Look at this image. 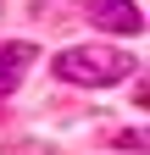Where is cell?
Instances as JSON below:
<instances>
[{
  "instance_id": "cell-1",
  "label": "cell",
  "mask_w": 150,
  "mask_h": 155,
  "mask_svg": "<svg viewBox=\"0 0 150 155\" xmlns=\"http://www.w3.org/2000/svg\"><path fill=\"white\" fill-rule=\"evenodd\" d=\"M134 67H139L134 55H128V50H111V45H67V50H56V78H61V83H78V89L128 83Z\"/></svg>"
},
{
  "instance_id": "cell-2",
  "label": "cell",
  "mask_w": 150,
  "mask_h": 155,
  "mask_svg": "<svg viewBox=\"0 0 150 155\" xmlns=\"http://www.w3.org/2000/svg\"><path fill=\"white\" fill-rule=\"evenodd\" d=\"M89 22H95L100 33H117V39H134L145 28V17L134 0H89Z\"/></svg>"
},
{
  "instance_id": "cell-3",
  "label": "cell",
  "mask_w": 150,
  "mask_h": 155,
  "mask_svg": "<svg viewBox=\"0 0 150 155\" xmlns=\"http://www.w3.org/2000/svg\"><path fill=\"white\" fill-rule=\"evenodd\" d=\"M33 55H39V50H33L28 39H17V45H0V94H11L17 83H22V72L33 67Z\"/></svg>"
},
{
  "instance_id": "cell-4",
  "label": "cell",
  "mask_w": 150,
  "mask_h": 155,
  "mask_svg": "<svg viewBox=\"0 0 150 155\" xmlns=\"http://www.w3.org/2000/svg\"><path fill=\"white\" fill-rule=\"evenodd\" d=\"M117 150H145V133H117Z\"/></svg>"
}]
</instances>
